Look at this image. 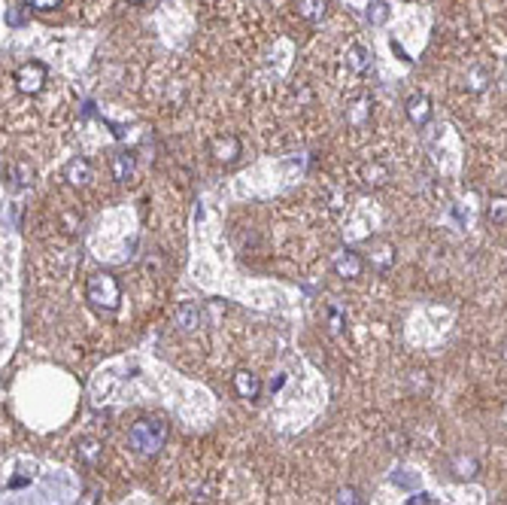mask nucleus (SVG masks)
I'll list each match as a JSON object with an SVG mask.
<instances>
[{"label": "nucleus", "instance_id": "obj_11", "mask_svg": "<svg viewBox=\"0 0 507 505\" xmlns=\"http://www.w3.org/2000/svg\"><path fill=\"white\" fill-rule=\"evenodd\" d=\"M449 472H453L459 481H471V478H477L480 466H477L474 457H468V454H456V457H449Z\"/></svg>", "mask_w": 507, "mask_h": 505}, {"label": "nucleus", "instance_id": "obj_17", "mask_svg": "<svg viewBox=\"0 0 507 505\" xmlns=\"http://www.w3.org/2000/svg\"><path fill=\"white\" fill-rule=\"evenodd\" d=\"M9 177H13V186H15V189H27V186L34 183L31 162H15L13 168H9Z\"/></svg>", "mask_w": 507, "mask_h": 505}, {"label": "nucleus", "instance_id": "obj_19", "mask_svg": "<svg viewBox=\"0 0 507 505\" xmlns=\"http://www.w3.org/2000/svg\"><path fill=\"white\" fill-rule=\"evenodd\" d=\"M334 505H365V497H362V490L358 487H340L337 490V497H334Z\"/></svg>", "mask_w": 507, "mask_h": 505}, {"label": "nucleus", "instance_id": "obj_15", "mask_svg": "<svg viewBox=\"0 0 507 505\" xmlns=\"http://www.w3.org/2000/svg\"><path fill=\"white\" fill-rule=\"evenodd\" d=\"M367 116H371V98H356L353 104L346 107V122L349 125H365L367 122Z\"/></svg>", "mask_w": 507, "mask_h": 505}, {"label": "nucleus", "instance_id": "obj_1", "mask_svg": "<svg viewBox=\"0 0 507 505\" xmlns=\"http://www.w3.org/2000/svg\"><path fill=\"white\" fill-rule=\"evenodd\" d=\"M168 433H170L168 420L140 417L131 429H128V445H131L140 457H155L164 447V442H168Z\"/></svg>", "mask_w": 507, "mask_h": 505}, {"label": "nucleus", "instance_id": "obj_13", "mask_svg": "<svg viewBox=\"0 0 507 505\" xmlns=\"http://www.w3.org/2000/svg\"><path fill=\"white\" fill-rule=\"evenodd\" d=\"M328 13V0H298V15L304 22H322Z\"/></svg>", "mask_w": 507, "mask_h": 505}, {"label": "nucleus", "instance_id": "obj_6", "mask_svg": "<svg viewBox=\"0 0 507 505\" xmlns=\"http://www.w3.org/2000/svg\"><path fill=\"white\" fill-rule=\"evenodd\" d=\"M241 140H237L234 134H222V137H213V143H210V152H213V159L216 162H222V164H234L237 159H241Z\"/></svg>", "mask_w": 507, "mask_h": 505}, {"label": "nucleus", "instance_id": "obj_27", "mask_svg": "<svg viewBox=\"0 0 507 505\" xmlns=\"http://www.w3.org/2000/svg\"><path fill=\"white\" fill-rule=\"evenodd\" d=\"M128 4H143V0H128Z\"/></svg>", "mask_w": 507, "mask_h": 505}, {"label": "nucleus", "instance_id": "obj_8", "mask_svg": "<svg viewBox=\"0 0 507 505\" xmlns=\"http://www.w3.org/2000/svg\"><path fill=\"white\" fill-rule=\"evenodd\" d=\"M404 110H407V116H410L413 125H428V119H431V100H428V95H410L407 104H404Z\"/></svg>", "mask_w": 507, "mask_h": 505}, {"label": "nucleus", "instance_id": "obj_18", "mask_svg": "<svg viewBox=\"0 0 507 505\" xmlns=\"http://www.w3.org/2000/svg\"><path fill=\"white\" fill-rule=\"evenodd\" d=\"M367 22L371 25L389 22V4H386V0H371V6H367Z\"/></svg>", "mask_w": 507, "mask_h": 505}, {"label": "nucleus", "instance_id": "obj_7", "mask_svg": "<svg viewBox=\"0 0 507 505\" xmlns=\"http://www.w3.org/2000/svg\"><path fill=\"white\" fill-rule=\"evenodd\" d=\"M231 387H234L237 396L246 399V402H255L258 396H262V381H258V374H255V372H250V369L234 372Z\"/></svg>", "mask_w": 507, "mask_h": 505}, {"label": "nucleus", "instance_id": "obj_5", "mask_svg": "<svg viewBox=\"0 0 507 505\" xmlns=\"http://www.w3.org/2000/svg\"><path fill=\"white\" fill-rule=\"evenodd\" d=\"M173 323H177L180 332H198L201 326H204V310H201V305H195V301H182V305L177 308V314H173Z\"/></svg>", "mask_w": 507, "mask_h": 505}, {"label": "nucleus", "instance_id": "obj_9", "mask_svg": "<svg viewBox=\"0 0 507 505\" xmlns=\"http://www.w3.org/2000/svg\"><path fill=\"white\" fill-rule=\"evenodd\" d=\"M76 457H79V463H86V466H97L100 463V457H104V442L100 438H79L76 442Z\"/></svg>", "mask_w": 507, "mask_h": 505}, {"label": "nucleus", "instance_id": "obj_22", "mask_svg": "<svg viewBox=\"0 0 507 505\" xmlns=\"http://www.w3.org/2000/svg\"><path fill=\"white\" fill-rule=\"evenodd\" d=\"M27 9H36V13H55L61 6V0H22Z\"/></svg>", "mask_w": 507, "mask_h": 505}, {"label": "nucleus", "instance_id": "obj_12", "mask_svg": "<svg viewBox=\"0 0 507 505\" xmlns=\"http://www.w3.org/2000/svg\"><path fill=\"white\" fill-rule=\"evenodd\" d=\"M134 171H137V155L134 152H116L113 155V177L119 180V183H128L134 177Z\"/></svg>", "mask_w": 507, "mask_h": 505}, {"label": "nucleus", "instance_id": "obj_28", "mask_svg": "<svg viewBox=\"0 0 507 505\" xmlns=\"http://www.w3.org/2000/svg\"><path fill=\"white\" fill-rule=\"evenodd\" d=\"M504 360H507V344H504Z\"/></svg>", "mask_w": 507, "mask_h": 505}, {"label": "nucleus", "instance_id": "obj_2", "mask_svg": "<svg viewBox=\"0 0 507 505\" xmlns=\"http://www.w3.org/2000/svg\"><path fill=\"white\" fill-rule=\"evenodd\" d=\"M86 301L100 314H116L122 305V287L113 274H91L86 283Z\"/></svg>", "mask_w": 507, "mask_h": 505}, {"label": "nucleus", "instance_id": "obj_10", "mask_svg": "<svg viewBox=\"0 0 507 505\" xmlns=\"http://www.w3.org/2000/svg\"><path fill=\"white\" fill-rule=\"evenodd\" d=\"M64 177H67V183H73V186H86V183L91 180V162L82 159V155L70 159L67 164H64Z\"/></svg>", "mask_w": 507, "mask_h": 505}, {"label": "nucleus", "instance_id": "obj_25", "mask_svg": "<svg viewBox=\"0 0 507 505\" xmlns=\"http://www.w3.org/2000/svg\"><path fill=\"white\" fill-rule=\"evenodd\" d=\"M86 505H97V493H95V490L86 493Z\"/></svg>", "mask_w": 507, "mask_h": 505}, {"label": "nucleus", "instance_id": "obj_26", "mask_svg": "<svg viewBox=\"0 0 507 505\" xmlns=\"http://www.w3.org/2000/svg\"><path fill=\"white\" fill-rule=\"evenodd\" d=\"M426 502H428V497H426V493H419V499H413L410 505H426Z\"/></svg>", "mask_w": 507, "mask_h": 505}, {"label": "nucleus", "instance_id": "obj_4", "mask_svg": "<svg viewBox=\"0 0 507 505\" xmlns=\"http://www.w3.org/2000/svg\"><path fill=\"white\" fill-rule=\"evenodd\" d=\"M331 268H334L337 277L356 280V277H362V271H365V259H362V256H358L356 250H346V247H340V250L331 256Z\"/></svg>", "mask_w": 507, "mask_h": 505}, {"label": "nucleus", "instance_id": "obj_21", "mask_svg": "<svg viewBox=\"0 0 507 505\" xmlns=\"http://www.w3.org/2000/svg\"><path fill=\"white\" fill-rule=\"evenodd\" d=\"M362 177H365L367 186H371V183H374V186H383L389 173H386V168H380V164H367V168L362 171Z\"/></svg>", "mask_w": 507, "mask_h": 505}, {"label": "nucleus", "instance_id": "obj_23", "mask_svg": "<svg viewBox=\"0 0 507 505\" xmlns=\"http://www.w3.org/2000/svg\"><path fill=\"white\" fill-rule=\"evenodd\" d=\"M389 451H395V454L407 451V435L404 433H389Z\"/></svg>", "mask_w": 507, "mask_h": 505}, {"label": "nucleus", "instance_id": "obj_3", "mask_svg": "<svg viewBox=\"0 0 507 505\" xmlns=\"http://www.w3.org/2000/svg\"><path fill=\"white\" fill-rule=\"evenodd\" d=\"M13 79L22 95H36V91H43L46 79H49V70H46L43 61H25L22 67L13 73Z\"/></svg>", "mask_w": 507, "mask_h": 505}, {"label": "nucleus", "instance_id": "obj_14", "mask_svg": "<svg viewBox=\"0 0 507 505\" xmlns=\"http://www.w3.org/2000/svg\"><path fill=\"white\" fill-rule=\"evenodd\" d=\"M346 67L353 70V73H365L367 67H371V52H367L365 46L353 43V46L346 49Z\"/></svg>", "mask_w": 507, "mask_h": 505}, {"label": "nucleus", "instance_id": "obj_16", "mask_svg": "<svg viewBox=\"0 0 507 505\" xmlns=\"http://www.w3.org/2000/svg\"><path fill=\"white\" fill-rule=\"evenodd\" d=\"M486 219L492 225H504L507 223V195H492L486 204Z\"/></svg>", "mask_w": 507, "mask_h": 505}, {"label": "nucleus", "instance_id": "obj_24", "mask_svg": "<svg viewBox=\"0 0 507 505\" xmlns=\"http://www.w3.org/2000/svg\"><path fill=\"white\" fill-rule=\"evenodd\" d=\"M6 25H13V27H22L25 25V13L18 6H9L6 9Z\"/></svg>", "mask_w": 507, "mask_h": 505}, {"label": "nucleus", "instance_id": "obj_20", "mask_svg": "<svg viewBox=\"0 0 507 505\" xmlns=\"http://www.w3.org/2000/svg\"><path fill=\"white\" fill-rule=\"evenodd\" d=\"M486 82H489V73H486L483 67H471V70H468V88H471V91H483Z\"/></svg>", "mask_w": 507, "mask_h": 505}]
</instances>
